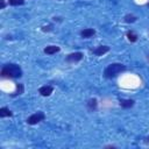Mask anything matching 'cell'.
Listing matches in <instances>:
<instances>
[{"label": "cell", "mask_w": 149, "mask_h": 149, "mask_svg": "<svg viewBox=\"0 0 149 149\" xmlns=\"http://www.w3.org/2000/svg\"><path fill=\"white\" fill-rule=\"evenodd\" d=\"M3 78H20L22 76V70L17 64H5L0 72Z\"/></svg>", "instance_id": "6da1fadb"}, {"label": "cell", "mask_w": 149, "mask_h": 149, "mask_svg": "<svg viewBox=\"0 0 149 149\" xmlns=\"http://www.w3.org/2000/svg\"><path fill=\"white\" fill-rule=\"evenodd\" d=\"M125 70H126V66L123 64H121V63H112L105 69L104 74H105L106 78H114L118 74H120L121 72H123Z\"/></svg>", "instance_id": "7a4b0ae2"}, {"label": "cell", "mask_w": 149, "mask_h": 149, "mask_svg": "<svg viewBox=\"0 0 149 149\" xmlns=\"http://www.w3.org/2000/svg\"><path fill=\"white\" fill-rule=\"evenodd\" d=\"M44 119H45V114H44L42 111H38V112L31 114V115L27 119V123H28V125H36V123L43 121Z\"/></svg>", "instance_id": "3957f363"}, {"label": "cell", "mask_w": 149, "mask_h": 149, "mask_svg": "<svg viewBox=\"0 0 149 149\" xmlns=\"http://www.w3.org/2000/svg\"><path fill=\"white\" fill-rule=\"evenodd\" d=\"M83 52H72V54H69L68 56H66V62H69V63H77V62H79V61H81L83 59Z\"/></svg>", "instance_id": "277c9868"}, {"label": "cell", "mask_w": 149, "mask_h": 149, "mask_svg": "<svg viewBox=\"0 0 149 149\" xmlns=\"http://www.w3.org/2000/svg\"><path fill=\"white\" fill-rule=\"evenodd\" d=\"M54 91V87L51 85H44V86H41L38 88V93L43 97H49Z\"/></svg>", "instance_id": "5b68a950"}, {"label": "cell", "mask_w": 149, "mask_h": 149, "mask_svg": "<svg viewBox=\"0 0 149 149\" xmlns=\"http://www.w3.org/2000/svg\"><path fill=\"white\" fill-rule=\"evenodd\" d=\"M108 51H109V47H107V45H99V47H97L95 49L92 50V52L97 56H102Z\"/></svg>", "instance_id": "8992f818"}, {"label": "cell", "mask_w": 149, "mask_h": 149, "mask_svg": "<svg viewBox=\"0 0 149 149\" xmlns=\"http://www.w3.org/2000/svg\"><path fill=\"white\" fill-rule=\"evenodd\" d=\"M94 34H95V30L92 29V28H85V29H83V30L80 31V36H81L83 38H90V37H92Z\"/></svg>", "instance_id": "52a82bcc"}, {"label": "cell", "mask_w": 149, "mask_h": 149, "mask_svg": "<svg viewBox=\"0 0 149 149\" xmlns=\"http://www.w3.org/2000/svg\"><path fill=\"white\" fill-rule=\"evenodd\" d=\"M134 102L135 101L133 99H120V101H119V104L122 108H130V107H133Z\"/></svg>", "instance_id": "ba28073f"}, {"label": "cell", "mask_w": 149, "mask_h": 149, "mask_svg": "<svg viewBox=\"0 0 149 149\" xmlns=\"http://www.w3.org/2000/svg\"><path fill=\"white\" fill-rule=\"evenodd\" d=\"M61 49H59V47H57V45H48L47 48H44V54H47V55H54V54H56V52H58Z\"/></svg>", "instance_id": "9c48e42d"}, {"label": "cell", "mask_w": 149, "mask_h": 149, "mask_svg": "<svg viewBox=\"0 0 149 149\" xmlns=\"http://www.w3.org/2000/svg\"><path fill=\"white\" fill-rule=\"evenodd\" d=\"M12 115H13L12 111H9L7 107L0 108V118H7V116H12Z\"/></svg>", "instance_id": "30bf717a"}, {"label": "cell", "mask_w": 149, "mask_h": 149, "mask_svg": "<svg viewBox=\"0 0 149 149\" xmlns=\"http://www.w3.org/2000/svg\"><path fill=\"white\" fill-rule=\"evenodd\" d=\"M97 105H98V101H97V99H90L88 101H87V108L90 109V111H94L95 108H97Z\"/></svg>", "instance_id": "8fae6325"}, {"label": "cell", "mask_w": 149, "mask_h": 149, "mask_svg": "<svg viewBox=\"0 0 149 149\" xmlns=\"http://www.w3.org/2000/svg\"><path fill=\"white\" fill-rule=\"evenodd\" d=\"M127 38L129 42H136L137 41V35L134 31H128L127 33Z\"/></svg>", "instance_id": "7c38bea8"}, {"label": "cell", "mask_w": 149, "mask_h": 149, "mask_svg": "<svg viewBox=\"0 0 149 149\" xmlns=\"http://www.w3.org/2000/svg\"><path fill=\"white\" fill-rule=\"evenodd\" d=\"M136 16L135 15H132V14H127L126 16H125V22H127V23H133V22H135L136 21Z\"/></svg>", "instance_id": "4fadbf2b"}, {"label": "cell", "mask_w": 149, "mask_h": 149, "mask_svg": "<svg viewBox=\"0 0 149 149\" xmlns=\"http://www.w3.org/2000/svg\"><path fill=\"white\" fill-rule=\"evenodd\" d=\"M8 3L10 6H21L24 3V0H8Z\"/></svg>", "instance_id": "5bb4252c"}, {"label": "cell", "mask_w": 149, "mask_h": 149, "mask_svg": "<svg viewBox=\"0 0 149 149\" xmlns=\"http://www.w3.org/2000/svg\"><path fill=\"white\" fill-rule=\"evenodd\" d=\"M23 92V85L22 84H16V91L14 92V94L13 95H17V94H21Z\"/></svg>", "instance_id": "9a60e30c"}, {"label": "cell", "mask_w": 149, "mask_h": 149, "mask_svg": "<svg viewBox=\"0 0 149 149\" xmlns=\"http://www.w3.org/2000/svg\"><path fill=\"white\" fill-rule=\"evenodd\" d=\"M5 6H6V5H5V0H1V9H3Z\"/></svg>", "instance_id": "2e32d148"}, {"label": "cell", "mask_w": 149, "mask_h": 149, "mask_svg": "<svg viewBox=\"0 0 149 149\" xmlns=\"http://www.w3.org/2000/svg\"><path fill=\"white\" fill-rule=\"evenodd\" d=\"M147 58H148V62H149V55H148V57H147Z\"/></svg>", "instance_id": "e0dca14e"}, {"label": "cell", "mask_w": 149, "mask_h": 149, "mask_svg": "<svg viewBox=\"0 0 149 149\" xmlns=\"http://www.w3.org/2000/svg\"><path fill=\"white\" fill-rule=\"evenodd\" d=\"M148 6H149V2H148Z\"/></svg>", "instance_id": "ac0fdd59"}]
</instances>
